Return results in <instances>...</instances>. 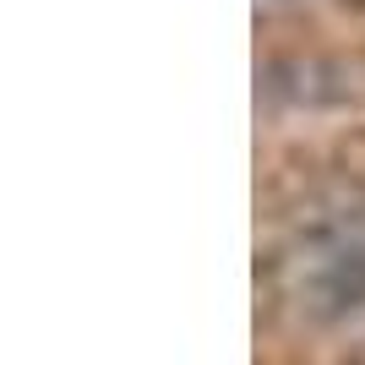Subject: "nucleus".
Instances as JSON below:
<instances>
[{"mask_svg": "<svg viewBox=\"0 0 365 365\" xmlns=\"http://www.w3.org/2000/svg\"><path fill=\"white\" fill-rule=\"evenodd\" d=\"M262 93L289 109H349L365 98V66L344 55H278L257 71Z\"/></svg>", "mask_w": 365, "mask_h": 365, "instance_id": "nucleus-1", "label": "nucleus"}, {"mask_svg": "<svg viewBox=\"0 0 365 365\" xmlns=\"http://www.w3.org/2000/svg\"><path fill=\"white\" fill-rule=\"evenodd\" d=\"M300 305L317 322H344L365 311V245H333L322 251L300 289Z\"/></svg>", "mask_w": 365, "mask_h": 365, "instance_id": "nucleus-2", "label": "nucleus"}]
</instances>
